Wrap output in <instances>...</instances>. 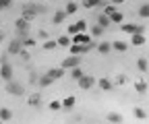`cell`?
<instances>
[{
  "mask_svg": "<svg viewBox=\"0 0 149 124\" xmlns=\"http://www.w3.org/2000/svg\"><path fill=\"white\" fill-rule=\"evenodd\" d=\"M81 64V58L77 56V54H72V56H68V58H64L62 60V68L66 70V68H72V66H79Z\"/></svg>",
  "mask_w": 149,
  "mask_h": 124,
  "instance_id": "5b68a950",
  "label": "cell"
},
{
  "mask_svg": "<svg viewBox=\"0 0 149 124\" xmlns=\"http://www.w3.org/2000/svg\"><path fill=\"white\" fill-rule=\"evenodd\" d=\"M64 19H66V12H64V10H58V12H54V19H52V21H54L56 25H60Z\"/></svg>",
  "mask_w": 149,
  "mask_h": 124,
  "instance_id": "e0dca14e",
  "label": "cell"
},
{
  "mask_svg": "<svg viewBox=\"0 0 149 124\" xmlns=\"http://www.w3.org/2000/svg\"><path fill=\"white\" fill-rule=\"evenodd\" d=\"M102 4V0H83V8H95Z\"/></svg>",
  "mask_w": 149,
  "mask_h": 124,
  "instance_id": "d6986e66",
  "label": "cell"
},
{
  "mask_svg": "<svg viewBox=\"0 0 149 124\" xmlns=\"http://www.w3.org/2000/svg\"><path fill=\"white\" fill-rule=\"evenodd\" d=\"M42 103V97H40V93H33L31 97H29V105H33V108H37V105Z\"/></svg>",
  "mask_w": 149,
  "mask_h": 124,
  "instance_id": "44dd1931",
  "label": "cell"
},
{
  "mask_svg": "<svg viewBox=\"0 0 149 124\" xmlns=\"http://www.w3.org/2000/svg\"><path fill=\"white\" fill-rule=\"evenodd\" d=\"M0 77H2L4 81H10L13 79V66L2 58V66H0Z\"/></svg>",
  "mask_w": 149,
  "mask_h": 124,
  "instance_id": "277c9868",
  "label": "cell"
},
{
  "mask_svg": "<svg viewBox=\"0 0 149 124\" xmlns=\"http://www.w3.org/2000/svg\"><path fill=\"white\" fill-rule=\"evenodd\" d=\"M114 10H116L114 6H106V12H104V15H110V12H114Z\"/></svg>",
  "mask_w": 149,
  "mask_h": 124,
  "instance_id": "f35d334b",
  "label": "cell"
},
{
  "mask_svg": "<svg viewBox=\"0 0 149 124\" xmlns=\"http://www.w3.org/2000/svg\"><path fill=\"white\" fill-rule=\"evenodd\" d=\"M93 85H95V79H93V77H89V75H83L81 79H79V87H81V89H91V87Z\"/></svg>",
  "mask_w": 149,
  "mask_h": 124,
  "instance_id": "8992f818",
  "label": "cell"
},
{
  "mask_svg": "<svg viewBox=\"0 0 149 124\" xmlns=\"http://www.w3.org/2000/svg\"><path fill=\"white\" fill-rule=\"evenodd\" d=\"M135 118H139V120H145V118H147L145 110H141V108H135Z\"/></svg>",
  "mask_w": 149,
  "mask_h": 124,
  "instance_id": "1f68e13d",
  "label": "cell"
},
{
  "mask_svg": "<svg viewBox=\"0 0 149 124\" xmlns=\"http://www.w3.org/2000/svg\"><path fill=\"white\" fill-rule=\"evenodd\" d=\"M68 48H70V54L81 56V54H87V52H91L93 48H95V44H93V42H89V44H70Z\"/></svg>",
  "mask_w": 149,
  "mask_h": 124,
  "instance_id": "6da1fadb",
  "label": "cell"
},
{
  "mask_svg": "<svg viewBox=\"0 0 149 124\" xmlns=\"http://www.w3.org/2000/svg\"><path fill=\"white\" fill-rule=\"evenodd\" d=\"M42 10H46V8H42V6H37V4H29V6H25V8H23V19L31 21V19H35V17L40 15Z\"/></svg>",
  "mask_w": 149,
  "mask_h": 124,
  "instance_id": "7a4b0ae2",
  "label": "cell"
},
{
  "mask_svg": "<svg viewBox=\"0 0 149 124\" xmlns=\"http://www.w3.org/2000/svg\"><path fill=\"white\" fill-rule=\"evenodd\" d=\"M8 6H13V0H0V10H4Z\"/></svg>",
  "mask_w": 149,
  "mask_h": 124,
  "instance_id": "e575fe53",
  "label": "cell"
},
{
  "mask_svg": "<svg viewBox=\"0 0 149 124\" xmlns=\"http://www.w3.org/2000/svg\"><path fill=\"white\" fill-rule=\"evenodd\" d=\"M21 42L19 39H15V42H10V46H8V54H19V52H21Z\"/></svg>",
  "mask_w": 149,
  "mask_h": 124,
  "instance_id": "4fadbf2b",
  "label": "cell"
},
{
  "mask_svg": "<svg viewBox=\"0 0 149 124\" xmlns=\"http://www.w3.org/2000/svg\"><path fill=\"white\" fill-rule=\"evenodd\" d=\"M139 15L143 17V19H147L149 17V4L145 2V4H141V8H139Z\"/></svg>",
  "mask_w": 149,
  "mask_h": 124,
  "instance_id": "4316f807",
  "label": "cell"
},
{
  "mask_svg": "<svg viewBox=\"0 0 149 124\" xmlns=\"http://www.w3.org/2000/svg\"><path fill=\"white\" fill-rule=\"evenodd\" d=\"M70 77H72L74 81H79V79L83 77V70H81L79 66H72V68H70Z\"/></svg>",
  "mask_w": 149,
  "mask_h": 124,
  "instance_id": "ac0fdd59",
  "label": "cell"
},
{
  "mask_svg": "<svg viewBox=\"0 0 149 124\" xmlns=\"http://www.w3.org/2000/svg\"><path fill=\"white\" fill-rule=\"evenodd\" d=\"M15 25H17V31H19V33H27V31H29V21L23 19V17H21V19H17Z\"/></svg>",
  "mask_w": 149,
  "mask_h": 124,
  "instance_id": "30bf717a",
  "label": "cell"
},
{
  "mask_svg": "<svg viewBox=\"0 0 149 124\" xmlns=\"http://www.w3.org/2000/svg\"><path fill=\"white\" fill-rule=\"evenodd\" d=\"M23 91H25V89H23V85H21V83H15L13 79L8 81V85H6V93L19 97V95H23Z\"/></svg>",
  "mask_w": 149,
  "mask_h": 124,
  "instance_id": "3957f363",
  "label": "cell"
},
{
  "mask_svg": "<svg viewBox=\"0 0 149 124\" xmlns=\"http://www.w3.org/2000/svg\"><path fill=\"white\" fill-rule=\"evenodd\" d=\"M52 83H54V81H52L48 75H44V77L40 79V85H42V87H48V85H52Z\"/></svg>",
  "mask_w": 149,
  "mask_h": 124,
  "instance_id": "4dcf8cb0",
  "label": "cell"
},
{
  "mask_svg": "<svg viewBox=\"0 0 149 124\" xmlns=\"http://www.w3.org/2000/svg\"><path fill=\"white\" fill-rule=\"evenodd\" d=\"M112 2H114V4H120V2H124V0H112Z\"/></svg>",
  "mask_w": 149,
  "mask_h": 124,
  "instance_id": "ab89813d",
  "label": "cell"
},
{
  "mask_svg": "<svg viewBox=\"0 0 149 124\" xmlns=\"http://www.w3.org/2000/svg\"><path fill=\"white\" fill-rule=\"evenodd\" d=\"M102 33H104V27L102 25H93L91 27V35H93V37H100Z\"/></svg>",
  "mask_w": 149,
  "mask_h": 124,
  "instance_id": "484cf974",
  "label": "cell"
},
{
  "mask_svg": "<svg viewBox=\"0 0 149 124\" xmlns=\"http://www.w3.org/2000/svg\"><path fill=\"white\" fill-rule=\"evenodd\" d=\"M21 46H23V48H31V46H35V39L25 37V39H21Z\"/></svg>",
  "mask_w": 149,
  "mask_h": 124,
  "instance_id": "f546056e",
  "label": "cell"
},
{
  "mask_svg": "<svg viewBox=\"0 0 149 124\" xmlns=\"http://www.w3.org/2000/svg\"><path fill=\"white\" fill-rule=\"evenodd\" d=\"M108 120H110V122H122V116L112 112V114H108Z\"/></svg>",
  "mask_w": 149,
  "mask_h": 124,
  "instance_id": "d6a6232c",
  "label": "cell"
},
{
  "mask_svg": "<svg viewBox=\"0 0 149 124\" xmlns=\"http://www.w3.org/2000/svg\"><path fill=\"white\" fill-rule=\"evenodd\" d=\"M97 85H100V89H102V91H112V89H114V83H112L110 79H100Z\"/></svg>",
  "mask_w": 149,
  "mask_h": 124,
  "instance_id": "8fae6325",
  "label": "cell"
},
{
  "mask_svg": "<svg viewBox=\"0 0 149 124\" xmlns=\"http://www.w3.org/2000/svg\"><path fill=\"white\" fill-rule=\"evenodd\" d=\"M46 75H48L52 81H58V79H62V77H64V68H62V66H60V68H50Z\"/></svg>",
  "mask_w": 149,
  "mask_h": 124,
  "instance_id": "9c48e42d",
  "label": "cell"
},
{
  "mask_svg": "<svg viewBox=\"0 0 149 124\" xmlns=\"http://www.w3.org/2000/svg\"><path fill=\"white\" fill-rule=\"evenodd\" d=\"M133 44L135 46H143L145 44V33H133Z\"/></svg>",
  "mask_w": 149,
  "mask_h": 124,
  "instance_id": "2e32d148",
  "label": "cell"
},
{
  "mask_svg": "<svg viewBox=\"0 0 149 124\" xmlns=\"http://www.w3.org/2000/svg\"><path fill=\"white\" fill-rule=\"evenodd\" d=\"M135 89H137V93H145L147 91V83L145 81H137L135 83Z\"/></svg>",
  "mask_w": 149,
  "mask_h": 124,
  "instance_id": "7402d4cb",
  "label": "cell"
},
{
  "mask_svg": "<svg viewBox=\"0 0 149 124\" xmlns=\"http://www.w3.org/2000/svg\"><path fill=\"white\" fill-rule=\"evenodd\" d=\"M110 50H112V46H110L108 42H102V44H97V52H100V54H108Z\"/></svg>",
  "mask_w": 149,
  "mask_h": 124,
  "instance_id": "ffe728a7",
  "label": "cell"
},
{
  "mask_svg": "<svg viewBox=\"0 0 149 124\" xmlns=\"http://www.w3.org/2000/svg\"><path fill=\"white\" fill-rule=\"evenodd\" d=\"M97 25H102L104 29L110 25V19H108V15H100V17H97Z\"/></svg>",
  "mask_w": 149,
  "mask_h": 124,
  "instance_id": "d4e9b609",
  "label": "cell"
},
{
  "mask_svg": "<svg viewBox=\"0 0 149 124\" xmlns=\"http://www.w3.org/2000/svg\"><path fill=\"white\" fill-rule=\"evenodd\" d=\"M13 118V112L6 110V108H0V120H10Z\"/></svg>",
  "mask_w": 149,
  "mask_h": 124,
  "instance_id": "603a6c76",
  "label": "cell"
},
{
  "mask_svg": "<svg viewBox=\"0 0 149 124\" xmlns=\"http://www.w3.org/2000/svg\"><path fill=\"white\" fill-rule=\"evenodd\" d=\"M112 48L118 50V52H126V44H124V42H114V44H112Z\"/></svg>",
  "mask_w": 149,
  "mask_h": 124,
  "instance_id": "f1b7e54d",
  "label": "cell"
},
{
  "mask_svg": "<svg viewBox=\"0 0 149 124\" xmlns=\"http://www.w3.org/2000/svg\"><path fill=\"white\" fill-rule=\"evenodd\" d=\"M108 19H110V23H122V12H118V10H114V12H110L108 15Z\"/></svg>",
  "mask_w": 149,
  "mask_h": 124,
  "instance_id": "5bb4252c",
  "label": "cell"
},
{
  "mask_svg": "<svg viewBox=\"0 0 149 124\" xmlns=\"http://www.w3.org/2000/svg\"><path fill=\"white\" fill-rule=\"evenodd\" d=\"M74 27H77V31H85V29H87V21H79V23H74Z\"/></svg>",
  "mask_w": 149,
  "mask_h": 124,
  "instance_id": "d590c367",
  "label": "cell"
},
{
  "mask_svg": "<svg viewBox=\"0 0 149 124\" xmlns=\"http://www.w3.org/2000/svg\"><path fill=\"white\" fill-rule=\"evenodd\" d=\"M60 103H62V108H64V110H72V108H74V103H77V97L68 95V97H64V101H60Z\"/></svg>",
  "mask_w": 149,
  "mask_h": 124,
  "instance_id": "7c38bea8",
  "label": "cell"
},
{
  "mask_svg": "<svg viewBox=\"0 0 149 124\" xmlns=\"http://www.w3.org/2000/svg\"><path fill=\"white\" fill-rule=\"evenodd\" d=\"M137 66H139L141 73H147V60H145V58H139V60H137Z\"/></svg>",
  "mask_w": 149,
  "mask_h": 124,
  "instance_id": "83f0119b",
  "label": "cell"
},
{
  "mask_svg": "<svg viewBox=\"0 0 149 124\" xmlns=\"http://www.w3.org/2000/svg\"><path fill=\"white\" fill-rule=\"evenodd\" d=\"M48 108H50V110H54V112H58V110L62 108V103H60V101H50Z\"/></svg>",
  "mask_w": 149,
  "mask_h": 124,
  "instance_id": "836d02e7",
  "label": "cell"
},
{
  "mask_svg": "<svg viewBox=\"0 0 149 124\" xmlns=\"http://www.w3.org/2000/svg\"><path fill=\"white\" fill-rule=\"evenodd\" d=\"M74 35V37L70 39V44H89L91 42V37H89V35H85L83 31H77V33H72Z\"/></svg>",
  "mask_w": 149,
  "mask_h": 124,
  "instance_id": "ba28073f",
  "label": "cell"
},
{
  "mask_svg": "<svg viewBox=\"0 0 149 124\" xmlns=\"http://www.w3.org/2000/svg\"><path fill=\"white\" fill-rule=\"evenodd\" d=\"M120 29L124 31V33H143V25H133V23H124V25H120Z\"/></svg>",
  "mask_w": 149,
  "mask_h": 124,
  "instance_id": "52a82bcc",
  "label": "cell"
},
{
  "mask_svg": "<svg viewBox=\"0 0 149 124\" xmlns=\"http://www.w3.org/2000/svg\"><path fill=\"white\" fill-rule=\"evenodd\" d=\"M56 48V42H46L44 44V50H54Z\"/></svg>",
  "mask_w": 149,
  "mask_h": 124,
  "instance_id": "8d00e7d4",
  "label": "cell"
},
{
  "mask_svg": "<svg viewBox=\"0 0 149 124\" xmlns=\"http://www.w3.org/2000/svg\"><path fill=\"white\" fill-rule=\"evenodd\" d=\"M2 39H4V35H2V33H0V42H2Z\"/></svg>",
  "mask_w": 149,
  "mask_h": 124,
  "instance_id": "60d3db41",
  "label": "cell"
},
{
  "mask_svg": "<svg viewBox=\"0 0 149 124\" xmlns=\"http://www.w3.org/2000/svg\"><path fill=\"white\" fill-rule=\"evenodd\" d=\"M56 46H62V48H68V46H70V37H68V35H60V37L56 39Z\"/></svg>",
  "mask_w": 149,
  "mask_h": 124,
  "instance_id": "9a60e30c",
  "label": "cell"
},
{
  "mask_svg": "<svg viewBox=\"0 0 149 124\" xmlns=\"http://www.w3.org/2000/svg\"><path fill=\"white\" fill-rule=\"evenodd\" d=\"M77 8H79L77 2H68L66 8H64V12H66V15H74V12H77Z\"/></svg>",
  "mask_w": 149,
  "mask_h": 124,
  "instance_id": "cb8c5ba5",
  "label": "cell"
},
{
  "mask_svg": "<svg viewBox=\"0 0 149 124\" xmlns=\"http://www.w3.org/2000/svg\"><path fill=\"white\" fill-rule=\"evenodd\" d=\"M116 83H118V85H122V83H126V77H124V75H120V77L116 79Z\"/></svg>",
  "mask_w": 149,
  "mask_h": 124,
  "instance_id": "74e56055",
  "label": "cell"
}]
</instances>
